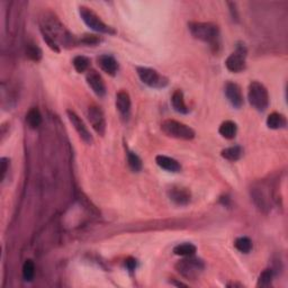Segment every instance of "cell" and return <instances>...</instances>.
I'll use <instances>...</instances> for the list:
<instances>
[{
  "mask_svg": "<svg viewBox=\"0 0 288 288\" xmlns=\"http://www.w3.org/2000/svg\"><path fill=\"white\" fill-rule=\"evenodd\" d=\"M188 30L195 39L202 42L208 43L212 46L220 44V28L214 23L206 22H190Z\"/></svg>",
  "mask_w": 288,
  "mask_h": 288,
  "instance_id": "cell-1",
  "label": "cell"
},
{
  "mask_svg": "<svg viewBox=\"0 0 288 288\" xmlns=\"http://www.w3.org/2000/svg\"><path fill=\"white\" fill-rule=\"evenodd\" d=\"M79 13L81 16V19L83 20V23L86 25L91 28L92 31L98 32L101 34H108V35H114L116 34V31L112 26L107 25L106 23L103 22L100 17L97 15L94 10L90 9L86 6H81L79 8Z\"/></svg>",
  "mask_w": 288,
  "mask_h": 288,
  "instance_id": "cell-2",
  "label": "cell"
},
{
  "mask_svg": "<svg viewBox=\"0 0 288 288\" xmlns=\"http://www.w3.org/2000/svg\"><path fill=\"white\" fill-rule=\"evenodd\" d=\"M161 129L165 135L178 140H193L195 137V131L181 122L174 120H165L162 122Z\"/></svg>",
  "mask_w": 288,
  "mask_h": 288,
  "instance_id": "cell-3",
  "label": "cell"
},
{
  "mask_svg": "<svg viewBox=\"0 0 288 288\" xmlns=\"http://www.w3.org/2000/svg\"><path fill=\"white\" fill-rule=\"evenodd\" d=\"M248 99L251 106L259 112H265L269 106V94L267 88L258 81H252L248 89Z\"/></svg>",
  "mask_w": 288,
  "mask_h": 288,
  "instance_id": "cell-4",
  "label": "cell"
},
{
  "mask_svg": "<svg viewBox=\"0 0 288 288\" xmlns=\"http://www.w3.org/2000/svg\"><path fill=\"white\" fill-rule=\"evenodd\" d=\"M205 265L203 260L198 258H194L193 255L190 257H185V259L178 261L176 263V270L179 273L182 277L190 281H195L200 277V275L204 271Z\"/></svg>",
  "mask_w": 288,
  "mask_h": 288,
  "instance_id": "cell-5",
  "label": "cell"
},
{
  "mask_svg": "<svg viewBox=\"0 0 288 288\" xmlns=\"http://www.w3.org/2000/svg\"><path fill=\"white\" fill-rule=\"evenodd\" d=\"M136 72L139 75L141 81L147 86L151 88H165L168 86L169 80L165 78V76L160 75L159 72L151 68H144V67H137Z\"/></svg>",
  "mask_w": 288,
  "mask_h": 288,
  "instance_id": "cell-6",
  "label": "cell"
},
{
  "mask_svg": "<svg viewBox=\"0 0 288 288\" xmlns=\"http://www.w3.org/2000/svg\"><path fill=\"white\" fill-rule=\"evenodd\" d=\"M246 56H247V47L240 44L237 46L233 53H231L228 59L225 60V67L229 71L238 74L246 69Z\"/></svg>",
  "mask_w": 288,
  "mask_h": 288,
  "instance_id": "cell-7",
  "label": "cell"
},
{
  "mask_svg": "<svg viewBox=\"0 0 288 288\" xmlns=\"http://www.w3.org/2000/svg\"><path fill=\"white\" fill-rule=\"evenodd\" d=\"M87 117L97 134L104 136L105 132H106V120H105V115L100 107L95 106V105L89 107L87 112Z\"/></svg>",
  "mask_w": 288,
  "mask_h": 288,
  "instance_id": "cell-8",
  "label": "cell"
},
{
  "mask_svg": "<svg viewBox=\"0 0 288 288\" xmlns=\"http://www.w3.org/2000/svg\"><path fill=\"white\" fill-rule=\"evenodd\" d=\"M68 119L70 121V123L72 124V126L76 129V132L78 133V135L80 136V139L82 140L84 143L87 144H92L94 143V139H92V135L89 132L88 127L86 126V124L83 123V121L80 119V117L76 114L74 111H67Z\"/></svg>",
  "mask_w": 288,
  "mask_h": 288,
  "instance_id": "cell-9",
  "label": "cell"
},
{
  "mask_svg": "<svg viewBox=\"0 0 288 288\" xmlns=\"http://www.w3.org/2000/svg\"><path fill=\"white\" fill-rule=\"evenodd\" d=\"M225 96L230 104L232 105L234 108H241L245 104V99H243V94L240 86L235 82H228L225 84Z\"/></svg>",
  "mask_w": 288,
  "mask_h": 288,
  "instance_id": "cell-10",
  "label": "cell"
},
{
  "mask_svg": "<svg viewBox=\"0 0 288 288\" xmlns=\"http://www.w3.org/2000/svg\"><path fill=\"white\" fill-rule=\"evenodd\" d=\"M86 80L88 86L91 88V90L98 97H104L106 95V84L103 77L99 75V72L96 70H89L86 76Z\"/></svg>",
  "mask_w": 288,
  "mask_h": 288,
  "instance_id": "cell-11",
  "label": "cell"
},
{
  "mask_svg": "<svg viewBox=\"0 0 288 288\" xmlns=\"http://www.w3.org/2000/svg\"><path fill=\"white\" fill-rule=\"evenodd\" d=\"M168 196L170 201H172L176 205L186 206L190 203L192 200V194H190L188 188L181 187V186H172L168 190Z\"/></svg>",
  "mask_w": 288,
  "mask_h": 288,
  "instance_id": "cell-12",
  "label": "cell"
},
{
  "mask_svg": "<svg viewBox=\"0 0 288 288\" xmlns=\"http://www.w3.org/2000/svg\"><path fill=\"white\" fill-rule=\"evenodd\" d=\"M131 107H132V101L131 97H129L128 92L125 90H121L117 92L116 95V108L117 111L120 112V114L124 117V119H127L129 116V113H131Z\"/></svg>",
  "mask_w": 288,
  "mask_h": 288,
  "instance_id": "cell-13",
  "label": "cell"
},
{
  "mask_svg": "<svg viewBox=\"0 0 288 288\" xmlns=\"http://www.w3.org/2000/svg\"><path fill=\"white\" fill-rule=\"evenodd\" d=\"M97 62H98L99 68L104 72H106L107 75L114 77L117 71H119V63H117L116 59L114 56L108 55V54H103L98 56L97 59Z\"/></svg>",
  "mask_w": 288,
  "mask_h": 288,
  "instance_id": "cell-14",
  "label": "cell"
},
{
  "mask_svg": "<svg viewBox=\"0 0 288 288\" xmlns=\"http://www.w3.org/2000/svg\"><path fill=\"white\" fill-rule=\"evenodd\" d=\"M157 165L164 170H167L169 172H179L181 170V165L177 160H174L173 158H170L167 156H157L156 158Z\"/></svg>",
  "mask_w": 288,
  "mask_h": 288,
  "instance_id": "cell-15",
  "label": "cell"
},
{
  "mask_svg": "<svg viewBox=\"0 0 288 288\" xmlns=\"http://www.w3.org/2000/svg\"><path fill=\"white\" fill-rule=\"evenodd\" d=\"M171 105L174 111L180 114H188L189 108L185 103L184 92L181 90H176L171 96Z\"/></svg>",
  "mask_w": 288,
  "mask_h": 288,
  "instance_id": "cell-16",
  "label": "cell"
},
{
  "mask_svg": "<svg viewBox=\"0 0 288 288\" xmlns=\"http://www.w3.org/2000/svg\"><path fill=\"white\" fill-rule=\"evenodd\" d=\"M287 121L286 117L284 116L281 113L274 112L267 117V126L271 129H279L286 127Z\"/></svg>",
  "mask_w": 288,
  "mask_h": 288,
  "instance_id": "cell-17",
  "label": "cell"
},
{
  "mask_svg": "<svg viewBox=\"0 0 288 288\" xmlns=\"http://www.w3.org/2000/svg\"><path fill=\"white\" fill-rule=\"evenodd\" d=\"M218 132H220V134L224 137V139L232 140L234 139L235 135H237L238 126L233 121H225L221 124L220 128H218Z\"/></svg>",
  "mask_w": 288,
  "mask_h": 288,
  "instance_id": "cell-18",
  "label": "cell"
},
{
  "mask_svg": "<svg viewBox=\"0 0 288 288\" xmlns=\"http://www.w3.org/2000/svg\"><path fill=\"white\" fill-rule=\"evenodd\" d=\"M26 123L31 128H38L42 123V115L38 108H31L26 114Z\"/></svg>",
  "mask_w": 288,
  "mask_h": 288,
  "instance_id": "cell-19",
  "label": "cell"
},
{
  "mask_svg": "<svg viewBox=\"0 0 288 288\" xmlns=\"http://www.w3.org/2000/svg\"><path fill=\"white\" fill-rule=\"evenodd\" d=\"M221 156L229 161H238L243 156V149L239 147V145H234V147H230L223 150Z\"/></svg>",
  "mask_w": 288,
  "mask_h": 288,
  "instance_id": "cell-20",
  "label": "cell"
},
{
  "mask_svg": "<svg viewBox=\"0 0 288 288\" xmlns=\"http://www.w3.org/2000/svg\"><path fill=\"white\" fill-rule=\"evenodd\" d=\"M196 247L193 243H181V245H178L173 248L174 254L180 255V257H190V255L196 253Z\"/></svg>",
  "mask_w": 288,
  "mask_h": 288,
  "instance_id": "cell-21",
  "label": "cell"
},
{
  "mask_svg": "<svg viewBox=\"0 0 288 288\" xmlns=\"http://www.w3.org/2000/svg\"><path fill=\"white\" fill-rule=\"evenodd\" d=\"M126 156H127V164L128 167L131 168L133 171L139 172L142 170V160L140 159V157L137 156L135 152L131 151V150L126 149Z\"/></svg>",
  "mask_w": 288,
  "mask_h": 288,
  "instance_id": "cell-22",
  "label": "cell"
},
{
  "mask_svg": "<svg viewBox=\"0 0 288 288\" xmlns=\"http://www.w3.org/2000/svg\"><path fill=\"white\" fill-rule=\"evenodd\" d=\"M72 64H74L76 71L78 72V74H82V72L87 71L89 69V66H90V60H89L87 56L78 55V56H76L74 61H72Z\"/></svg>",
  "mask_w": 288,
  "mask_h": 288,
  "instance_id": "cell-23",
  "label": "cell"
},
{
  "mask_svg": "<svg viewBox=\"0 0 288 288\" xmlns=\"http://www.w3.org/2000/svg\"><path fill=\"white\" fill-rule=\"evenodd\" d=\"M234 247L242 253H249L252 250V241L247 237L238 238L234 242Z\"/></svg>",
  "mask_w": 288,
  "mask_h": 288,
  "instance_id": "cell-24",
  "label": "cell"
},
{
  "mask_svg": "<svg viewBox=\"0 0 288 288\" xmlns=\"http://www.w3.org/2000/svg\"><path fill=\"white\" fill-rule=\"evenodd\" d=\"M35 275V265L34 262L30 260H26L23 265V278L26 282H32Z\"/></svg>",
  "mask_w": 288,
  "mask_h": 288,
  "instance_id": "cell-25",
  "label": "cell"
},
{
  "mask_svg": "<svg viewBox=\"0 0 288 288\" xmlns=\"http://www.w3.org/2000/svg\"><path fill=\"white\" fill-rule=\"evenodd\" d=\"M274 278V273L271 269H266L263 270L262 273L259 276L258 279V287H268L271 285V282H273Z\"/></svg>",
  "mask_w": 288,
  "mask_h": 288,
  "instance_id": "cell-26",
  "label": "cell"
},
{
  "mask_svg": "<svg viewBox=\"0 0 288 288\" xmlns=\"http://www.w3.org/2000/svg\"><path fill=\"white\" fill-rule=\"evenodd\" d=\"M26 55L31 60L38 62V61L42 59V51H41V48L36 45V44L31 43L26 46Z\"/></svg>",
  "mask_w": 288,
  "mask_h": 288,
  "instance_id": "cell-27",
  "label": "cell"
},
{
  "mask_svg": "<svg viewBox=\"0 0 288 288\" xmlns=\"http://www.w3.org/2000/svg\"><path fill=\"white\" fill-rule=\"evenodd\" d=\"M100 39L97 35H84L81 39V43L86 44V45H95V44L99 43Z\"/></svg>",
  "mask_w": 288,
  "mask_h": 288,
  "instance_id": "cell-28",
  "label": "cell"
},
{
  "mask_svg": "<svg viewBox=\"0 0 288 288\" xmlns=\"http://www.w3.org/2000/svg\"><path fill=\"white\" fill-rule=\"evenodd\" d=\"M125 266H126V268L129 271H134L136 268V259L129 257L127 258L126 260H125Z\"/></svg>",
  "mask_w": 288,
  "mask_h": 288,
  "instance_id": "cell-29",
  "label": "cell"
},
{
  "mask_svg": "<svg viewBox=\"0 0 288 288\" xmlns=\"http://www.w3.org/2000/svg\"><path fill=\"white\" fill-rule=\"evenodd\" d=\"M8 165H9V160L6 159V158H2L1 159V178H2V180L5 179V177H6V173L8 171Z\"/></svg>",
  "mask_w": 288,
  "mask_h": 288,
  "instance_id": "cell-30",
  "label": "cell"
}]
</instances>
